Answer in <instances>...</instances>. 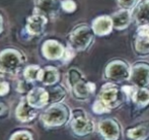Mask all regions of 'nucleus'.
Returning a JSON list of instances; mask_svg holds the SVG:
<instances>
[{"label":"nucleus","mask_w":149,"mask_h":140,"mask_svg":"<svg viewBox=\"0 0 149 140\" xmlns=\"http://www.w3.org/2000/svg\"><path fill=\"white\" fill-rule=\"evenodd\" d=\"M95 38L91 26L86 24H80L71 31L68 37L69 46L74 51L83 52L92 45Z\"/></svg>","instance_id":"f257e3e1"},{"label":"nucleus","mask_w":149,"mask_h":140,"mask_svg":"<svg viewBox=\"0 0 149 140\" xmlns=\"http://www.w3.org/2000/svg\"><path fill=\"white\" fill-rule=\"evenodd\" d=\"M67 79L72 88L73 95L77 100H86L95 91V84L85 80L82 73L76 68H71L68 71Z\"/></svg>","instance_id":"f03ea898"},{"label":"nucleus","mask_w":149,"mask_h":140,"mask_svg":"<svg viewBox=\"0 0 149 140\" xmlns=\"http://www.w3.org/2000/svg\"><path fill=\"white\" fill-rule=\"evenodd\" d=\"M131 75V66L127 61L114 59L107 64L104 68V77L112 82H123L129 80Z\"/></svg>","instance_id":"7ed1b4c3"},{"label":"nucleus","mask_w":149,"mask_h":140,"mask_svg":"<svg viewBox=\"0 0 149 140\" xmlns=\"http://www.w3.org/2000/svg\"><path fill=\"white\" fill-rule=\"evenodd\" d=\"M126 95L122 88H120L116 82H107L100 88L98 100L104 103L109 109L117 108L124 102Z\"/></svg>","instance_id":"20e7f679"},{"label":"nucleus","mask_w":149,"mask_h":140,"mask_svg":"<svg viewBox=\"0 0 149 140\" xmlns=\"http://www.w3.org/2000/svg\"><path fill=\"white\" fill-rule=\"evenodd\" d=\"M69 118V111L64 105H54L43 113L41 119L47 126L55 127L63 125Z\"/></svg>","instance_id":"39448f33"},{"label":"nucleus","mask_w":149,"mask_h":140,"mask_svg":"<svg viewBox=\"0 0 149 140\" xmlns=\"http://www.w3.org/2000/svg\"><path fill=\"white\" fill-rule=\"evenodd\" d=\"M22 63V55L15 50H5L0 54V72L14 74Z\"/></svg>","instance_id":"423d86ee"},{"label":"nucleus","mask_w":149,"mask_h":140,"mask_svg":"<svg viewBox=\"0 0 149 140\" xmlns=\"http://www.w3.org/2000/svg\"><path fill=\"white\" fill-rule=\"evenodd\" d=\"M132 49L134 53L140 57L149 55V26L137 28L132 39Z\"/></svg>","instance_id":"0eeeda50"},{"label":"nucleus","mask_w":149,"mask_h":140,"mask_svg":"<svg viewBox=\"0 0 149 140\" xmlns=\"http://www.w3.org/2000/svg\"><path fill=\"white\" fill-rule=\"evenodd\" d=\"M71 128L75 134L79 136H85L92 133L93 131V122L86 116L83 111H73L72 120H71Z\"/></svg>","instance_id":"6e6552de"},{"label":"nucleus","mask_w":149,"mask_h":140,"mask_svg":"<svg viewBox=\"0 0 149 140\" xmlns=\"http://www.w3.org/2000/svg\"><path fill=\"white\" fill-rule=\"evenodd\" d=\"M129 81L137 87L149 86V62L138 61L131 66Z\"/></svg>","instance_id":"1a4fd4ad"},{"label":"nucleus","mask_w":149,"mask_h":140,"mask_svg":"<svg viewBox=\"0 0 149 140\" xmlns=\"http://www.w3.org/2000/svg\"><path fill=\"white\" fill-rule=\"evenodd\" d=\"M91 28L93 33L97 37H106L112 34L114 31V24H113L112 16L108 14H102L98 15L92 20Z\"/></svg>","instance_id":"9d476101"},{"label":"nucleus","mask_w":149,"mask_h":140,"mask_svg":"<svg viewBox=\"0 0 149 140\" xmlns=\"http://www.w3.org/2000/svg\"><path fill=\"white\" fill-rule=\"evenodd\" d=\"M132 18L137 26H149V0H139L132 9Z\"/></svg>","instance_id":"9b49d317"},{"label":"nucleus","mask_w":149,"mask_h":140,"mask_svg":"<svg viewBox=\"0 0 149 140\" xmlns=\"http://www.w3.org/2000/svg\"><path fill=\"white\" fill-rule=\"evenodd\" d=\"M111 16H112L113 24H114V30L116 31L127 30L133 22L131 9L120 8L119 10L111 14Z\"/></svg>","instance_id":"f8f14e48"},{"label":"nucleus","mask_w":149,"mask_h":140,"mask_svg":"<svg viewBox=\"0 0 149 140\" xmlns=\"http://www.w3.org/2000/svg\"><path fill=\"white\" fill-rule=\"evenodd\" d=\"M100 134L106 140H118L120 138V127L112 119H106L98 125Z\"/></svg>","instance_id":"ddd939ff"},{"label":"nucleus","mask_w":149,"mask_h":140,"mask_svg":"<svg viewBox=\"0 0 149 140\" xmlns=\"http://www.w3.org/2000/svg\"><path fill=\"white\" fill-rule=\"evenodd\" d=\"M26 101L33 108H43L49 102V93L42 87H36L29 93Z\"/></svg>","instance_id":"4468645a"},{"label":"nucleus","mask_w":149,"mask_h":140,"mask_svg":"<svg viewBox=\"0 0 149 140\" xmlns=\"http://www.w3.org/2000/svg\"><path fill=\"white\" fill-rule=\"evenodd\" d=\"M65 52V48L59 42L50 40L43 45V54L46 58L50 60L62 59L63 54Z\"/></svg>","instance_id":"2eb2a0df"},{"label":"nucleus","mask_w":149,"mask_h":140,"mask_svg":"<svg viewBox=\"0 0 149 140\" xmlns=\"http://www.w3.org/2000/svg\"><path fill=\"white\" fill-rule=\"evenodd\" d=\"M35 4L37 10L44 15H55L61 7L59 0H36Z\"/></svg>","instance_id":"dca6fc26"},{"label":"nucleus","mask_w":149,"mask_h":140,"mask_svg":"<svg viewBox=\"0 0 149 140\" xmlns=\"http://www.w3.org/2000/svg\"><path fill=\"white\" fill-rule=\"evenodd\" d=\"M48 20L44 14H35L28 18L26 29L31 35H40L45 29Z\"/></svg>","instance_id":"f3484780"},{"label":"nucleus","mask_w":149,"mask_h":140,"mask_svg":"<svg viewBox=\"0 0 149 140\" xmlns=\"http://www.w3.org/2000/svg\"><path fill=\"white\" fill-rule=\"evenodd\" d=\"M35 109L36 108L31 107L28 103V101L22 102L16 109V117L22 122H29V121L33 120L37 115Z\"/></svg>","instance_id":"a211bd4d"},{"label":"nucleus","mask_w":149,"mask_h":140,"mask_svg":"<svg viewBox=\"0 0 149 140\" xmlns=\"http://www.w3.org/2000/svg\"><path fill=\"white\" fill-rule=\"evenodd\" d=\"M59 80V72L55 67L48 66L42 69L41 81L47 85H52Z\"/></svg>","instance_id":"6ab92c4d"},{"label":"nucleus","mask_w":149,"mask_h":140,"mask_svg":"<svg viewBox=\"0 0 149 140\" xmlns=\"http://www.w3.org/2000/svg\"><path fill=\"white\" fill-rule=\"evenodd\" d=\"M135 105L139 108H145L149 104V91L147 87H137L133 98Z\"/></svg>","instance_id":"aec40b11"},{"label":"nucleus","mask_w":149,"mask_h":140,"mask_svg":"<svg viewBox=\"0 0 149 140\" xmlns=\"http://www.w3.org/2000/svg\"><path fill=\"white\" fill-rule=\"evenodd\" d=\"M127 136L132 140H146L149 137V129L144 126H138L127 131Z\"/></svg>","instance_id":"412c9836"},{"label":"nucleus","mask_w":149,"mask_h":140,"mask_svg":"<svg viewBox=\"0 0 149 140\" xmlns=\"http://www.w3.org/2000/svg\"><path fill=\"white\" fill-rule=\"evenodd\" d=\"M42 69L37 65H31L26 68L24 70V78L30 82L41 80Z\"/></svg>","instance_id":"4be33fe9"},{"label":"nucleus","mask_w":149,"mask_h":140,"mask_svg":"<svg viewBox=\"0 0 149 140\" xmlns=\"http://www.w3.org/2000/svg\"><path fill=\"white\" fill-rule=\"evenodd\" d=\"M66 95V91L62 86H57L54 89H52V91L49 93V102L52 104L54 103H59L60 101H62Z\"/></svg>","instance_id":"5701e85b"},{"label":"nucleus","mask_w":149,"mask_h":140,"mask_svg":"<svg viewBox=\"0 0 149 140\" xmlns=\"http://www.w3.org/2000/svg\"><path fill=\"white\" fill-rule=\"evenodd\" d=\"M61 7L64 11L68 12V13H72L76 10L77 5L74 0H63L61 2Z\"/></svg>","instance_id":"b1692460"},{"label":"nucleus","mask_w":149,"mask_h":140,"mask_svg":"<svg viewBox=\"0 0 149 140\" xmlns=\"http://www.w3.org/2000/svg\"><path fill=\"white\" fill-rule=\"evenodd\" d=\"M139 0H116L117 5L119 8H124V9H133L134 6L138 3Z\"/></svg>","instance_id":"393cba45"},{"label":"nucleus","mask_w":149,"mask_h":140,"mask_svg":"<svg viewBox=\"0 0 149 140\" xmlns=\"http://www.w3.org/2000/svg\"><path fill=\"white\" fill-rule=\"evenodd\" d=\"M92 110L94 113L96 114H104V113L109 112V108L107 107V105L104 103H102L100 100L94 102L93 106H92Z\"/></svg>","instance_id":"a878e982"},{"label":"nucleus","mask_w":149,"mask_h":140,"mask_svg":"<svg viewBox=\"0 0 149 140\" xmlns=\"http://www.w3.org/2000/svg\"><path fill=\"white\" fill-rule=\"evenodd\" d=\"M10 140H33V136L26 131H18L12 135Z\"/></svg>","instance_id":"bb28decb"},{"label":"nucleus","mask_w":149,"mask_h":140,"mask_svg":"<svg viewBox=\"0 0 149 140\" xmlns=\"http://www.w3.org/2000/svg\"><path fill=\"white\" fill-rule=\"evenodd\" d=\"M73 57H74V50L69 46L68 48L65 49V52H64V54H63L62 59L64 62H68V61H70V60H72Z\"/></svg>","instance_id":"cd10ccee"},{"label":"nucleus","mask_w":149,"mask_h":140,"mask_svg":"<svg viewBox=\"0 0 149 140\" xmlns=\"http://www.w3.org/2000/svg\"><path fill=\"white\" fill-rule=\"evenodd\" d=\"M9 91V85L6 82H0V95H4Z\"/></svg>","instance_id":"c85d7f7f"},{"label":"nucleus","mask_w":149,"mask_h":140,"mask_svg":"<svg viewBox=\"0 0 149 140\" xmlns=\"http://www.w3.org/2000/svg\"><path fill=\"white\" fill-rule=\"evenodd\" d=\"M5 111H6L5 106L2 105V104H0V116H1V115H3L4 113H5Z\"/></svg>","instance_id":"c756f323"},{"label":"nucleus","mask_w":149,"mask_h":140,"mask_svg":"<svg viewBox=\"0 0 149 140\" xmlns=\"http://www.w3.org/2000/svg\"><path fill=\"white\" fill-rule=\"evenodd\" d=\"M1 31H2V18L0 16V33H1Z\"/></svg>","instance_id":"7c9ffc66"}]
</instances>
